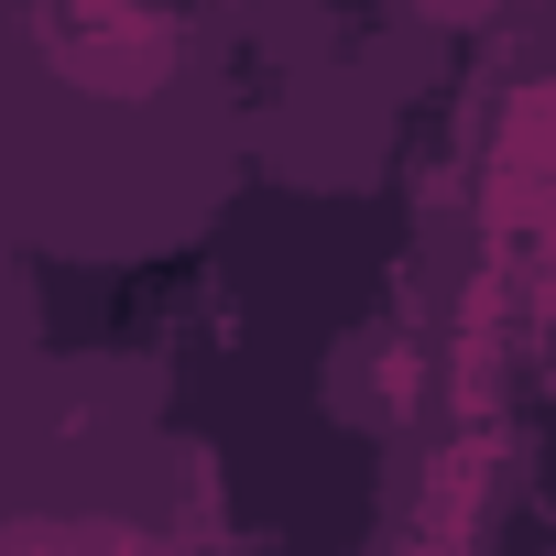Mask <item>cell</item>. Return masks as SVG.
Listing matches in <instances>:
<instances>
[{"label":"cell","mask_w":556,"mask_h":556,"mask_svg":"<svg viewBox=\"0 0 556 556\" xmlns=\"http://www.w3.org/2000/svg\"><path fill=\"white\" fill-rule=\"evenodd\" d=\"M34 45H45V66H55L66 88H88V99H142V88H164V66H175V12H164V0H45V12H34Z\"/></svg>","instance_id":"6da1fadb"}]
</instances>
